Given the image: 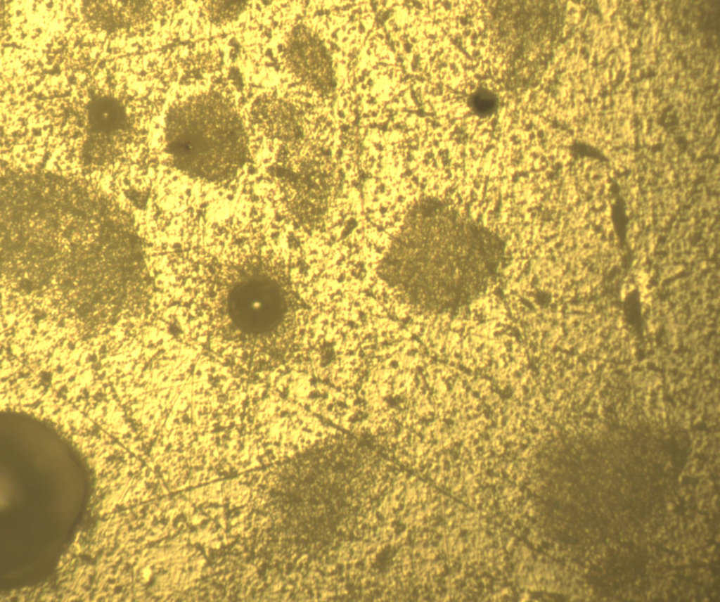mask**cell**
I'll return each mask as SVG.
<instances>
[{"instance_id":"cell-1","label":"cell","mask_w":720,"mask_h":602,"mask_svg":"<svg viewBox=\"0 0 720 602\" xmlns=\"http://www.w3.org/2000/svg\"><path fill=\"white\" fill-rule=\"evenodd\" d=\"M167 141L174 165L193 177L233 174L245 156V136L234 111L217 98L188 99L171 111Z\"/></svg>"},{"instance_id":"cell-2","label":"cell","mask_w":720,"mask_h":602,"mask_svg":"<svg viewBox=\"0 0 720 602\" xmlns=\"http://www.w3.org/2000/svg\"><path fill=\"white\" fill-rule=\"evenodd\" d=\"M244 1H212L209 6L210 13L214 20H221L234 18L245 8Z\"/></svg>"}]
</instances>
